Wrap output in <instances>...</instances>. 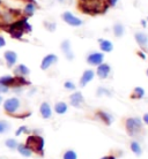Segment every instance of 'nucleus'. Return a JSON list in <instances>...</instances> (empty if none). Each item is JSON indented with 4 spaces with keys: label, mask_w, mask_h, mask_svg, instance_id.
<instances>
[{
    "label": "nucleus",
    "mask_w": 148,
    "mask_h": 159,
    "mask_svg": "<svg viewBox=\"0 0 148 159\" xmlns=\"http://www.w3.org/2000/svg\"><path fill=\"white\" fill-rule=\"evenodd\" d=\"M35 12H36V5H35V2H28L23 9V14L26 17L32 16L35 14Z\"/></svg>",
    "instance_id": "19"
},
{
    "label": "nucleus",
    "mask_w": 148,
    "mask_h": 159,
    "mask_svg": "<svg viewBox=\"0 0 148 159\" xmlns=\"http://www.w3.org/2000/svg\"><path fill=\"white\" fill-rule=\"evenodd\" d=\"M96 116L101 120V121H103L107 126H109V125H111V123L113 122V116H112L110 113H108V112L98 111L96 113Z\"/></svg>",
    "instance_id": "14"
},
{
    "label": "nucleus",
    "mask_w": 148,
    "mask_h": 159,
    "mask_svg": "<svg viewBox=\"0 0 148 159\" xmlns=\"http://www.w3.org/2000/svg\"><path fill=\"white\" fill-rule=\"evenodd\" d=\"M2 103V97H1V96H0V104Z\"/></svg>",
    "instance_id": "41"
},
{
    "label": "nucleus",
    "mask_w": 148,
    "mask_h": 159,
    "mask_svg": "<svg viewBox=\"0 0 148 159\" xmlns=\"http://www.w3.org/2000/svg\"><path fill=\"white\" fill-rule=\"evenodd\" d=\"M5 45H6V40H5V38L2 36H0V48H4Z\"/></svg>",
    "instance_id": "34"
},
{
    "label": "nucleus",
    "mask_w": 148,
    "mask_h": 159,
    "mask_svg": "<svg viewBox=\"0 0 148 159\" xmlns=\"http://www.w3.org/2000/svg\"><path fill=\"white\" fill-rule=\"evenodd\" d=\"M112 31H113V35H115V37H117V38H120V37H123V35L125 34L124 25H123L122 23H119V22H117V23H115V25H113Z\"/></svg>",
    "instance_id": "20"
},
{
    "label": "nucleus",
    "mask_w": 148,
    "mask_h": 159,
    "mask_svg": "<svg viewBox=\"0 0 148 159\" xmlns=\"http://www.w3.org/2000/svg\"><path fill=\"white\" fill-rule=\"evenodd\" d=\"M144 96H145L144 88L136 87V88H134V90H133L132 95H131V98H133V99H141V98H144Z\"/></svg>",
    "instance_id": "23"
},
{
    "label": "nucleus",
    "mask_w": 148,
    "mask_h": 159,
    "mask_svg": "<svg viewBox=\"0 0 148 159\" xmlns=\"http://www.w3.org/2000/svg\"><path fill=\"white\" fill-rule=\"evenodd\" d=\"M23 1H27V2H35V0H23Z\"/></svg>",
    "instance_id": "38"
},
{
    "label": "nucleus",
    "mask_w": 148,
    "mask_h": 159,
    "mask_svg": "<svg viewBox=\"0 0 148 159\" xmlns=\"http://www.w3.org/2000/svg\"><path fill=\"white\" fill-rule=\"evenodd\" d=\"M94 76H95V73H94L93 69H87V70H84L82 76H81V79H80V87L81 88L86 87V85L94 79Z\"/></svg>",
    "instance_id": "11"
},
{
    "label": "nucleus",
    "mask_w": 148,
    "mask_h": 159,
    "mask_svg": "<svg viewBox=\"0 0 148 159\" xmlns=\"http://www.w3.org/2000/svg\"><path fill=\"white\" fill-rule=\"evenodd\" d=\"M0 84L8 88H15V77L11 75H4L0 77Z\"/></svg>",
    "instance_id": "16"
},
{
    "label": "nucleus",
    "mask_w": 148,
    "mask_h": 159,
    "mask_svg": "<svg viewBox=\"0 0 148 159\" xmlns=\"http://www.w3.org/2000/svg\"><path fill=\"white\" fill-rule=\"evenodd\" d=\"M58 1H59V2H60V4H63V2H64V1H65V0H58Z\"/></svg>",
    "instance_id": "40"
},
{
    "label": "nucleus",
    "mask_w": 148,
    "mask_h": 159,
    "mask_svg": "<svg viewBox=\"0 0 148 159\" xmlns=\"http://www.w3.org/2000/svg\"><path fill=\"white\" fill-rule=\"evenodd\" d=\"M0 159H2V158H0Z\"/></svg>",
    "instance_id": "45"
},
{
    "label": "nucleus",
    "mask_w": 148,
    "mask_h": 159,
    "mask_svg": "<svg viewBox=\"0 0 148 159\" xmlns=\"http://www.w3.org/2000/svg\"><path fill=\"white\" fill-rule=\"evenodd\" d=\"M44 25H45V28L48 29L49 31H55L57 28V24L55 23V22H44Z\"/></svg>",
    "instance_id": "28"
},
{
    "label": "nucleus",
    "mask_w": 148,
    "mask_h": 159,
    "mask_svg": "<svg viewBox=\"0 0 148 159\" xmlns=\"http://www.w3.org/2000/svg\"><path fill=\"white\" fill-rule=\"evenodd\" d=\"M144 122L146 123V125H148V113H146L144 116Z\"/></svg>",
    "instance_id": "35"
},
{
    "label": "nucleus",
    "mask_w": 148,
    "mask_h": 159,
    "mask_svg": "<svg viewBox=\"0 0 148 159\" xmlns=\"http://www.w3.org/2000/svg\"><path fill=\"white\" fill-rule=\"evenodd\" d=\"M138 54L140 56L141 59H146V56H145V53H142V52H138Z\"/></svg>",
    "instance_id": "36"
},
{
    "label": "nucleus",
    "mask_w": 148,
    "mask_h": 159,
    "mask_svg": "<svg viewBox=\"0 0 148 159\" xmlns=\"http://www.w3.org/2000/svg\"><path fill=\"white\" fill-rule=\"evenodd\" d=\"M68 110L67 104L64 103V102H58V103L55 105V111H56L57 114H65Z\"/></svg>",
    "instance_id": "21"
},
{
    "label": "nucleus",
    "mask_w": 148,
    "mask_h": 159,
    "mask_svg": "<svg viewBox=\"0 0 148 159\" xmlns=\"http://www.w3.org/2000/svg\"><path fill=\"white\" fill-rule=\"evenodd\" d=\"M141 24H142V25H144V27H146V21H145V20H142V21H141Z\"/></svg>",
    "instance_id": "37"
},
{
    "label": "nucleus",
    "mask_w": 148,
    "mask_h": 159,
    "mask_svg": "<svg viewBox=\"0 0 148 159\" xmlns=\"http://www.w3.org/2000/svg\"><path fill=\"white\" fill-rule=\"evenodd\" d=\"M61 19L71 27H81L84 24V21L79 19L78 16H75L74 14H72L71 12H64L61 14Z\"/></svg>",
    "instance_id": "5"
},
{
    "label": "nucleus",
    "mask_w": 148,
    "mask_h": 159,
    "mask_svg": "<svg viewBox=\"0 0 148 159\" xmlns=\"http://www.w3.org/2000/svg\"><path fill=\"white\" fill-rule=\"evenodd\" d=\"M101 159H108V157H103V158H101Z\"/></svg>",
    "instance_id": "42"
},
{
    "label": "nucleus",
    "mask_w": 148,
    "mask_h": 159,
    "mask_svg": "<svg viewBox=\"0 0 148 159\" xmlns=\"http://www.w3.org/2000/svg\"><path fill=\"white\" fill-rule=\"evenodd\" d=\"M64 159H78L76 152L73 151V150H67L64 153Z\"/></svg>",
    "instance_id": "27"
},
{
    "label": "nucleus",
    "mask_w": 148,
    "mask_h": 159,
    "mask_svg": "<svg viewBox=\"0 0 148 159\" xmlns=\"http://www.w3.org/2000/svg\"><path fill=\"white\" fill-rule=\"evenodd\" d=\"M9 128H11V125H9L7 121L0 120V134H4V133L8 131L9 130Z\"/></svg>",
    "instance_id": "25"
},
{
    "label": "nucleus",
    "mask_w": 148,
    "mask_h": 159,
    "mask_svg": "<svg viewBox=\"0 0 148 159\" xmlns=\"http://www.w3.org/2000/svg\"><path fill=\"white\" fill-rule=\"evenodd\" d=\"M8 90H9L8 87H5L2 84H0V93H6V92H8Z\"/></svg>",
    "instance_id": "32"
},
{
    "label": "nucleus",
    "mask_w": 148,
    "mask_h": 159,
    "mask_svg": "<svg viewBox=\"0 0 148 159\" xmlns=\"http://www.w3.org/2000/svg\"><path fill=\"white\" fill-rule=\"evenodd\" d=\"M118 1H119V0H108L109 7H115V6L118 4Z\"/></svg>",
    "instance_id": "33"
},
{
    "label": "nucleus",
    "mask_w": 148,
    "mask_h": 159,
    "mask_svg": "<svg viewBox=\"0 0 148 159\" xmlns=\"http://www.w3.org/2000/svg\"><path fill=\"white\" fill-rule=\"evenodd\" d=\"M69 102H71V105H72V106H74V107H76V108H80L84 102V96H82V93H81L80 91H76L69 96Z\"/></svg>",
    "instance_id": "10"
},
{
    "label": "nucleus",
    "mask_w": 148,
    "mask_h": 159,
    "mask_svg": "<svg viewBox=\"0 0 148 159\" xmlns=\"http://www.w3.org/2000/svg\"><path fill=\"white\" fill-rule=\"evenodd\" d=\"M131 149H132V151L134 152V155L136 156H140L141 153H142L140 144L138 143V142H136V141H133L132 143H131Z\"/></svg>",
    "instance_id": "24"
},
{
    "label": "nucleus",
    "mask_w": 148,
    "mask_h": 159,
    "mask_svg": "<svg viewBox=\"0 0 148 159\" xmlns=\"http://www.w3.org/2000/svg\"><path fill=\"white\" fill-rule=\"evenodd\" d=\"M98 43H100V48L101 51L104 52V53H109L113 50V44L110 42V40L107 39H98Z\"/></svg>",
    "instance_id": "17"
},
{
    "label": "nucleus",
    "mask_w": 148,
    "mask_h": 159,
    "mask_svg": "<svg viewBox=\"0 0 148 159\" xmlns=\"http://www.w3.org/2000/svg\"><path fill=\"white\" fill-rule=\"evenodd\" d=\"M4 59L9 68L13 67L17 61V54L14 51H6L4 53Z\"/></svg>",
    "instance_id": "12"
},
{
    "label": "nucleus",
    "mask_w": 148,
    "mask_h": 159,
    "mask_svg": "<svg viewBox=\"0 0 148 159\" xmlns=\"http://www.w3.org/2000/svg\"><path fill=\"white\" fill-rule=\"evenodd\" d=\"M5 144H6V147L9 148V149H12V150L16 149V148H17V145H19V143H17L14 139H8L7 141L5 142Z\"/></svg>",
    "instance_id": "26"
},
{
    "label": "nucleus",
    "mask_w": 148,
    "mask_h": 159,
    "mask_svg": "<svg viewBox=\"0 0 148 159\" xmlns=\"http://www.w3.org/2000/svg\"><path fill=\"white\" fill-rule=\"evenodd\" d=\"M26 131H28V130H27V127H26V126H21V127L19 128L17 130H16L15 135L16 136H20L22 133H26Z\"/></svg>",
    "instance_id": "31"
},
{
    "label": "nucleus",
    "mask_w": 148,
    "mask_h": 159,
    "mask_svg": "<svg viewBox=\"0 0 148 159\" xmlns=\"http://www.w3.org/2000/svg\"><path fill=\"white\" fill-rule=\"evenodd\" d=\"M32 27L29 24L28 17H22L20 20H16L12 24L7 27V31L14 39H22L26 32H31Z\"/></svg>",
    "instance_id": "1"
},
{
    "label": "nucleus",
    "mask_w": 148,
    "mask_h": 159,
    "mask_svg": "<svg viewBox=\"0 0 148 159\" xmlns=\"http://www.w3.org/2000/svg\"><path fill=\"white\" fill-rule=\"evenodd\" d=\"M147 75H148V69H147Z\"/></svg>",
    "instance_id": "43"
},
{
    "label": "nucleus",
    "mask_w": 148,
    "mask_h": 159,
    "mask_svg": "<svg viewBox=\"0 0 148 159\" xmlns=\"http://www.w3.org/2000/svg\"><path fill=\"white\" fill-rule=\"evenodd\" d=\"M60 48H61V51H63L66 59L69 60V61L74 59V53L72 51V46H71V42L68 39L63 40L61 44H60Z\"/></svg>",
    "instance_id": "7"
},
{
    "label": "nucleus",
    "mask_w": 148,
    "mask_h": 159,
    "mask_svg": "<svg viewBox=\"0 0 148 159\" xmlns=\"http://www.w3.org/2000/svg\"><path fill=\"white\" fill-rule=\"evenodd\" d=\"M64 87L67 90H75V84L73 83V82H71V81H66L64 83Z\"/></svg>",
    "instance_id": "29"
},
{
    "label": "nucleus",
    "mask_w": 148,
    "mask_h": 159,
    "mask_svg": "<svg viewBox=\"0 0 148 159\" xmlns=\"http://www.w3.org/2000/svg\"><path fill=\"white\" fill-rule=\"evenodd\" d=\"M26 145L31 150L32 152H36L38 155L43 156L44 151V139L38 135H30L26 141Z\"/></svg>",
    "instance_id": "2"
},
{
    "label": "nucleus",
    "mask_w": 148,
    "mask_h": 159,
    "mask_svg": "<svg viewBox=\"0 0 148 159\" xmlns=\"http://www.w3.org/2000/svg\"><path fill=\"white\" fill-rule=\"evenodd\" d=\"M126 131L130 136H136L142 130V121L139 118H128L125 121Z\"/></svg>",
    "instance_id": "3"
},
{
    "label": "nucleus",
    "mask_w": 148,
    "mask_h": 159,
    "mask_svg": "<svg viewBox=\"0 0 148 159\" xmlns=\"http://www.w3.org/2000/svg\"><path fill=\"white\" fill-rule=\"evenodd\" d=\"M108 159H116V158H115L113 156H110V157H108Z\"/></svg>",
    "instance_id": "39"
},
{
    "label": "nucleus",
    "mask_w": 148,
    "mask_h": 159,
    "mask_svg": "<svg viewBox=\"0 0 148 159\" xmlns=\"http://www.w3.org/2000/svg\"><path fill=\"white\" fill-rule=\"evenodd\" d=\"M147 22H148V17H147Z\"/></svg>",
    "instance_id": "44"
},
{
    "label": "nucleus",
    "mask_w": 148,
    "mask_h": 159,
    "mask_svg": "<svg viewBox=\"0 0 148 159\" xmlns=\"http://www.w3.org/2000/svg\"><path fill=\"white\" fill-rule=\"evenodd\" d=\"M110 72H111V67L109 66L108 64H104L102 62L101 65L97 66V69H96V74L97 76L102 80H105L108 79L109 75H110Z\"/></svg>",
    "instance_id": "9"
},
{
    "label": "nucleus",
    "mask_w": 148,
    "mask_h": 159,
    "mask_svg": "<svg viewBox=\"0 0 148 159\" xmlns=\"http://www.w3.org/2000/svg\"><path fill=\"white\" fill-rule=\"evenodd\" d=\"M14 73H15L17 76H27L30 74V69H29L26 65L21 64L19 66H16V68L14 69Z\"/></svg>",
    "instance_id": "18"
},
{
    "label": "nucleus",
    "mask_w": 148,
    "mask_h": 159,
    "mask_svg": "<svg viewBox=\"0 0 148 159\" xmlns=\"http://www.w3.org/2000/svg\"><path fill=\"white\" fill-rule=\"evenodd\" d=\"M40 112H41V116H43L44 119H50L52 116V110H51V106L49 105V103L44 102V103H42L40 107Z\"/></svg>",
    "instance_id": "15"
},
{
    "label": "nucleus",
    "mask_w": 148,
    "mask_h": 159,
    "mask_svg": "<svg viewBox=\"0 0 148 159\" xmlns=\"http://www.w3.org/2000/svg\"><path fill=\"white\" fill-rule=\"evenodd\" d=\"M16 149H17V151L20 152V155L24 156V157H30L32 155V151L26 144H19Z\"/></svg>",
    "instance_id": "22"
},
{
    "label": "nucleus",
    "mask_w": 148,
    "mask_h": 159,
    "mask_svg": "<svg viewBox=\"0 0 148 159\" xmlns=\"http://www.w3.org/2000/svg\"><path fill=\"white\" fill-rule=\"evenodd\" d=\"M101 95H108L110 96L111 95V92L107 90L105 88H98V90H97V96H101Z\"/></svg>",
    "instance_id": "30"
},
{
    "label": "nucleus",
    "mask_w": 148,
    "mask_h": 159,
    "mask_svg": "<svg viewBox=\"0 0 148 159\" xmlns=\"http://www.w3.org/2000/svg\"><path fill=\"white\" fill-rule=\"evenodd\" d=\"M57 61H58V57L56 54H53V53H50L48 56H45L42 60V64H41V69H43V70H46L49 68L51 67L53 64H56Z\"/></svg>",
    "instance_id": "8"
},
{
    "label": "nucleus",
    "mask_w": 148,
    "mask_h": 159,
    "mask_svg": "<svg viewBox=\"0 0 148 159\" xmlns=\"http://www.w3.org/2000/svg\"><path fill=\"white\" fill-rule=\"evenodd\" d=\"M103 60H104L103 52H92L87 57V62L90 66H98V65H101L103 62Z\"/></svg>",
    "instance_id": "6"
},
{
    "label": "nucleus",
    "mask_w": 148,
    "mask_h": 159,
    "mask_svg": "<svg viewBox=\"0 0 148 159\" xmlns=\"http://www.w3.org/2000/svg\"><path fill=\"white\" fill-rule=\"evenodd\" d=\"M134 39H136V44L141 46V48H146L148 45V36L142 31H139V32H136L134 34Z\"/></svg>",
    "instance_id": "13"
},
{
    "label": "nucleus",
    "mask_w": 148,
    "mask_h": 159,
    "mask_svg": "<svg viewBox=\"0 0 148 159\" xmlns=\"http://www.w3.org/2000/svg\"><path fill=\"white\" fill-rule=\"evenodd\" d=\"M20 99L16 98V97H12V98H8L5 100L4 103V110L7 112L8 114H15L17 110L20 108Z\"/></svg>",
    "instance_id": "4"
}]
</instances>
